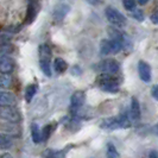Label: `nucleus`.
Segmentation results:
<instances>
[{
  "instance_id": "f257e3e1",
  "label": "nucleus",
  "mask_w": 158,
  "mask_h": 158,
  "mask_svg": "<svg viewBox=\"0 0 158 158\" xmlns=\"http://www.w3.org/2000/svg\"><path fill=\"white\" fill-rule=\"evenodd\" d=\"M98 86L102 89L103 92L107 93H112L115 94L119 92V82L117 81V79H114L111 74H105L102 73L98 80H96Z\"/></svg>"
},
{
  "instance_id": "f03ea898",
  "label": "nucleus",
  "mask_w": 158,
  "mask_h": 158,
  "mask_svg": "<svg viewBox=\"0 0 158 158\" xmlns=\"http://www.w3.org/2000/svg\"><path fill=\"white\" fill-rule=\"evenodd\" d=\"M0 118L11 124H19L22 121V114L13 106L0 107Z\"/></svg>"
},
{
  "instance_id": "7ed1b4c3",
  "label": "nucleus",
  "mask_w": 158,
  "mask_h": 158,
  "mask_svg": "<svg viewBox=\"0 0 158 158\" xmlns=\"http://www.w3.org/2000/svg\"><path fill=\"white\" fill-rule=\"evenodd\" d=\"M105 15L107 20L112 24V25H115L118 27H124L126 25V17L124 16L121 12H119L117 8L108 6L105 11Z\"/></svg>"
},
{
  "instance_id": "20e7f679",
  "label": "nucleus",
  "mask_w": 158,
  "mask_h": 158,
  "mask_svg": "<svg viewBox=\"0 0 158 158\" xmlns=\"http://www.w3.org/2000/svg\"><path fill=\"white\" fill-rule=\"evenodd\" d=\"M108 35L111 37V40H115L120 42V44L123 45V49H130L132 47V43H131V38L127 36L125 32L120 31V30H117L114 27H108Z\"/></svg>"
},
{
  "instance_id": "39448f33",
  "label": "nucleus",
  "mask_w": 158,
  "mask_h": 158,
  "mask_svg": "<svg viewBox=\"0 0 158 158\" xmlns=\"http://www.w3.org/2000/svg\"><path fill=\"white\" fill-rule=\"evenodd\" d=\"M98 69L101 73H105V74L114 75L120 69V64L113 58H107V60H103V61H101L100 63L98 64Z\"/></svg>"
},
{
  "instance_id": "423d86ee",
  "label": "nucleus",
  "mask_w": 158,
  "mask_h": 158,
  "mask_svg": "<svg viewBox=\"0 0 158 158\" xmlns=\"http://www.w3.org/2000/svg\"><path fill=\"white\" fill-rule=\"evenodd\" d=\"M85 99H86V94L83 90H76L71 94L70 98V108L74 114H76L77 112L81 110V107L85 103Z\"/></svg>"
},
{
  "instance_id": "0eeeda50",
  "label": "nucleus",
  "mask_w": 158,
  "mask_h": 158,
  "mask_svg": "<svg viewBox=\"0 0 158 158\" xmlns=\"http://www.w3.org/2000/svg\"><path fill=\"white\" fill-rule=\"evenodd\" d=\"M16 68V63L13 58H11L8 55L0 56V73L10 75Z\"/></svg>"
},
{
  "instance_id": "6e6552de",
  "label": "nucleus",
  "mask_w": 158,
  "mask_h": 158,
  "mask_svg": "<svg viewBox=\"0 0 158 158\" xmlns=\"http://www.w3.org/2000/svg\"><path fill=\"white\" fill-rule=\"evenodd\" d=\"M69 10H70V6L67 5V4H60L57 5L54 11H52V18H54V22L55 23H60L62 22L65 16L69 13Z\"/></svg>"
},
{
  "instance_id": "1a4fd4ad",
  "label": "nucleus",
  "mask_w": 158,
  "mask_h": 158,
  "mask_svg": "<svg viewBox=\"0 0 158 158\" xmlns=\"http://www.w3.org/2000/svg\"><path fill=\"white\" fill-rule=\"evenodd\" d=\"M138 74L139 77L144 82H150L151 81V67L149 63H146L145 61H139L138 62Z\"/></svg>"
},
{
  "instance_id": "9d476101",
  "label": "nucleus",
  "mask_w": 158,
  "mask_h": 158,
  "mask_svg": "<svg viewBox=\"0 0 158 158\" xmlns=\"http://www.w3.org/2000/svg\"><path fill=\"white\" fill-rule=\"evenodd\" d=\"M140 115H142V112H140V105H139V101L137 100V98H132L131 100V107H130V119L133 120V121H137L140 119Z\"/></svg>"
},
{
  "instance_id": "9b49d317",
  "label": "nucleus",
  "mask_w": 158,
  "mask_h": 158,
  "mask_svg": "<svg viewBox=\"0 0 158 158\" xmlns=\"http://www.w3.org/2000/svg\"><path fill=\"white\" fill-rule=\"evenodd\" d=\"M16 95L11 92H0V107L4 106H15Z\"/></svg>"
},
{
  "instance_id": "f8f14e48",
  "label": "nucleus",
  "mask_w": 158,
  "mask_h": 158,
  "mask_svg": "<svg viewBox=\"0 0 158 158\" xmlns=\"http://www.w3.org/2000/svg\"><path fill=\"white\" fill-rule=\"evenodd\" d=\"M101 128H103V130H108V131H113V130H118V128H120L118 118L114 117V118L105 119L102 123H101Z\"/></svg>"
},
{
  "instance_id": "ddd939ff",
  "label": "nucleus",
  "mask_w": 158,
  "mask_h": 158,
  "mask_svg": "<svg viewBox=\"0 0 158 158\" xmlns=\"http://www.w3.org/2000/svg\"><path fill=\"white\" fill-rule=\"evenodd\" d=\"M13 146V138L7 133L0 135V150H7Z\"/></svg>"
},
{
  "instance_id": "4468645a",
  "label": "nucleus",
  "mask_w": 158,
  "mask_h": 158,
  "mask_svg": "<svg viewBox=\"0 0 158 158\" xmlns=\"http://www.w3.org/2000/svg\"><path fill=\"white\" fill-rule=\"evenodd\" d=\"M38 52H40V60H48V61L51 60L52 52H51V48L48 44H40Z\"/></svg>"
},
{
  "instance_id": "2eb2a0df",
  "label": "nucleus",
  "mask_w": 158,
  "mask_h": 158,
  "mask_svg": "<svg viewBox=\"0 0 158 158\" xmlns=\"http://www.w3.org/2000/svg\"><path fill=\"white\" fill-rule=\"evenodd\" d=\"M67 68H68V64H67V62L64 61L63 58H61V57L55 58V61H54V70L57 74L64 73V71L67 70Z\"/></svg>"
},
{
  "instance_id": "dca6fc26",
  "label": "nucleus",
  "mask_w": 158,
  "mask_h": 158,
  "mask_svg": "<svg viewBox=\"0 0 158 158\" xmlns=\"http://www.w3.org/2000/svg\"><path fill=\"white\" fill-rule=\"evenodd\" d=\"M36 93H37V86L36 85H29L27 87L25 88V94H24L25 101L26 102H31Z\"/></svg>"
},
{
  "instance_id": "f3484780",
  "label": "nucleus",
  "mask_w": 158,
  "mask_h": 158,
  "mask_svg": "<svg viewBox=\"0 0 158 158\" xmlns=\"http://www.w3.org/2000/svg\"><path fill=\"white\" fill-rule=\"evenodd\" d=\"M31 135H32V142L38 144L42 142V131H40V126L37 124H32L31 125Z\"/></svg>"
},
{
  "instance_id": "a211bd4d",
  "label": "nucleus",
  "mask_w": 158,
  "mask_h": 158,
  "mask_svg": "<svg viewBox=\"0 0 158 158\" xmlns=\"http://www.w3.org/2000/svg\"><path fill=\"white\" fill-rule=\"evenodd\" d=\"M100 54L107 56L112 54V42L111 40H103L100 43Z\"/></svg>"
},
{
  "instance_id": "6ab92c4d",
  "label": "nucleus",
  "mask_w": 158,
  "mask_h": 158,
  "mask_svg": "<svg viewBox=\"0 0 158 158\" xmlns=\"http://www.w3.org/2000/svg\"><path fill=\"white\" fill-rule=\"evenodd\" d=\"M65 153L67 151L65 150H47L44 151V158H65Z\"/></svg>"
},
{
  "instance_id": "aec40b11",
  "label": "nucleus",
  "mask_w": 158,
  "mask_h": 158,
  "mask_svg": "<svg viewBox=\"0 0 158 158\" xmlns=\"http://www.w3.org/2000/svg\"><path fill=\"white\" fill-rule=\"evenodd\" d=\"M117 118H118V121H119V125H120V128H130V127H131L132 120L130 119L128 114H125V113H123V114L118 115Z\"/></svg>"
},
{
  "instance_id": "412c9836",
  "label": "nucleus",
  "mask_w": 158,
  "mask_h": 158,
  "mask_svg": "<svg viewBox=\"0 0 158 158\" xmlns=\"http://www.w3.org/2000/svg\"><path fill=\"white\" fill-rule=\"evenodd\" d=\"M106 155H107V158H120V155H119L118 150L115 149V146H114L112 143H108V144H107Z\"/></svg>"
},
{
  "instance_id": "4be33fe9",
  "label": "nucleus",
  "mask_w": 158,
  "mask_h": 158,
  "mask_svg": "<svg viewBox=\"0 0 158 158\" xmlns=\"http://www.w3.org/2000/svg\"><path fill=\"white\" fill-rule=\"evenodd\" d=\"M40 69L43 71L44 75L47 76H51V67H50V61L48 60H40Z\"/></svg>"
},
{
  "instance_id": "5701e85b",
  "label": "nucleus",
  "mask_w": 158,
  "mask_h": 158,
  "mask_svg": "<svg viewBox=\"0 0 158 158\" xmlns=\"http://www.w3.org/2000/svg\"><path fill=\"white\" fill-rule=\"evenodd\" d=\"M12 85V79L7 74H2L0 76V88H8Z\"/></svg>"
},
{
  "instance_id": "b1692460",
  "label": "nucleus",
  "mask_w": 158,
  "mask_h": 158,
  "mask_svg": "<svg viewBox=\"0 0 158 158\" xmlns=\"http://www.w3.org/2000/svg\"><path fill=\"white\" fill-rule=\"evenodd\" d=\"M54 125H47V126L43 128V131H42V140H48L49 139V137L51 135V133L54 132V130H55L56 127H52Z\"/></svg>"
},
{
  "instance_id": "393cba45",
  "label": "nucleus",
  "mask_w": 158,
  "mask_h": 158,
  "mask_svg": "<svg viewBox=\"0 0 158 158\" xmlns=\"http://www.w3.org/2000/svg\"><path fill=\"white\" fill-rule=\"evenodd\" d=\"M13 47L8 43H2L0 45V56H4V55H10L13 52Z\"/></svg>"
},
{
  "instance_id": "a878e982",
  "label": "nucleus",
  "mask_w": 158,
  "mask_h": 158,
  "mask_svg": "<svg viewBox=\"0 0 158 158\" xmlns=\"http://www.w3.org/2000/svg\"><path fill=\"white\" fill-rule=\"evenodd\" d=\"M135 4H137L135 0H123V5H124L125 10L130 11V12H132L135 8Z\"/></svg>"
},
{
  "instance_id": "bb28decb",
  "label": "nucleus",
  "mask_w": 158,
  "mask_h": 158,
  "mask_svg": "<svg viewBox=\"0 0 158 158\" xmlns=\"http://www.w3.org/2000/svg\"><path fill=\"white\" fill-rule=\"evenodd\" d=\"M35 15H36V8H35V6H33L32 4H30V5H29V10H27V19H29L27 22H29V23L32 22Z\"/></svg>"
},
{
  "instance_id": "cd10ccee",
  "label": "nucleus",
  "mask_w": 158,
  "mask_h": 158,
  "mask_svg": "<svg viewBox=\"0 0 158 158\" xmlns=\"http://www.w3.org/2000/svg\"><path fill=\"white\" fill-rule=\"evenodd\" d=\"M132 12H133V13H132L133 18L137 19L138 22H143V20H144V13H143V11H140V10H135V8Z\"/></svg>"
},
{
  "instance_id": "c85d7f7f",
  "label": "nucleus",
  "mask_w": 158,
  "mask_h": 158,
  "mask_svg": "<svg viewBox=\"0 0 158 158\" xmlns=\"http://www.w3.org/2000/svg\"><path fill=\"white\" fill-rule=\"evenodd\" d=\"M151 93H152L153 99H155V100H157L158 99V87L157 86H153V87H152V92H151Z\"/></svg>"
},
{
  "instance_id": "c756f323",
  "label": "nucleus",
  "mask_w": 158,
  "mask_h": 158,
  "mask_svg": "<svg viewBox=\"0 0 158 158\" xmlns=\"http://www.w3.org/2000/svg\"><path fill=\"white\" fill-rule=\"evenodd\" d=\"M151 22L153 24H157L158 23V19H157V12H153L152 15H151Z\"/></svg>"
},
{
  "instance_id": "7c9ffc66",
  "label": "nucleus",
  "mask_w": 158,
  "mask_h": 158,
  "mask_svg": "<svg viewBox=\"0 0 158 158\" xmlns=\"http://www.w3.org/2000/svg\"><path fill=\"white\" fill-rule=\"evenodd\" d=\"M88 4H90V5H93V6H96V5H99L100 2H101V0H86Z\"/></svg>"
},
{
  "instance_id": "2f4dec72",
  "label": "nucleus",
  "mask_w": 158,
  "mask_h": 158,
  "mask_svg": "<svg viewBox=\"0 0 158 158\" xmlns=\"http://www.w3.org/2000/svg\"><path fill=\"white\" fill-rule=\"evenodd\" d=\"M149 156H150V158H157V151H156V150L150 151V153H149Z\"/></svg>"
},
{
  "instance_id": "473e14b6",
  "label": "nucleus",
  "mask_w": 158,
  "mask_h": 158,
  "mask_svg": "<svg viewBox=\"0 0 158 158\" xmlns=\"http://www.w3.org/2000/svg\"><path fill=\"white\" fill-rule=\"evenodd\" d=\"M135 1H138V4H139V5H145V4H148V2H149V0H135Z\"/></svg>"
},
{
  "instance_id": "72a5a7b5",
  "label": "nucleus",
  "mask_w": 158,
  "mask_h": 158,
  "mask_svg": "<svg viewBox=\"0 0 158 158\" xmlns=\"http://www.w3.org/2000/svg\"><path fill=\"white\" fill-rule=\"evenodd\" d=\"M73 74H80V68L79 67H75V68H73V71H71Z\"/></svg>"
},
{
  "instance_id": "f704fd0d",
  "label": "nucleus",
  "mask_w": 158,
  "mask_h": 158,
  "mask_svg": "<svg viewBox=\"0 0 158 158\" xmlns=\"http://www.w3.org/2000/svg\"><path fill=\"white\" fill-rule=\"evenodd\" d=\"M1 158H13L10 153H4L2 156H1Z\"/></svg>"
}]
</instances>
